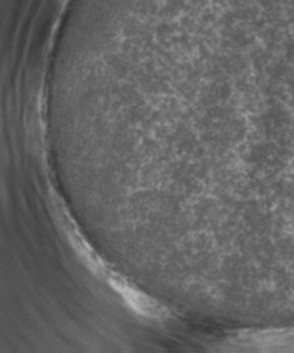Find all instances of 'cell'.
Segmentation results:
<instances>
[{
    "label": "cell",
    "mask_w": 294,
    "mask_h": 353,
    "mask_svg": "<svg viewBox=\"0 0 294 353\" xmlns=\"http://www.w3.org/2000/svg\"><path fill=\"white\" fill-rule=\"evenodd\" d=\"M230 346L241 350H276L294 347V331L242 332L233 336Z\"/></svg>",
    "instance_id": "obj_1"
}]
</instances>
